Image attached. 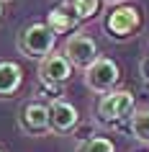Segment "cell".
Here are the masks:
<instances>
[{
	"mask_svg": "<svg viewBox=\"0 0 149 152\" xmlns=\"http://www.w3.org/2000/svg\"><path fill=\"white\" fill-rule=\"evenodd\" d=\"M18 52L23 57H28V59H44L47 54H52L57 47V34L49 28L47 23H41V21H36V23H28L26 28H21V34H18Z\"/></svg>",
	"mask_w": 149,
	"mask_h": 152,
	"instance_id": "1",
	"label": "cell"
},
{
	"mask_svg": "<svg viewBox=\"0 0 149 152\" xmlns=\"http://www.w3.org/2000/svg\"><path fill=\"white\" fill-rule=\"evenodd\" d=\"M136 111V101H134L131 90H110L105 96L98 98L95 103V116L103 124H121L124 119H131V113Z\"/></svg>",
	"mask_w": 149,
	"mask_h": 152,
	"instance_id": "2",
	"label": "cell"
},
{
	"mask_svg": "<svg viewBox=\"0 0 149 152\" xmlns=\"http://www.w3.org/2000/svg\"><path fill=\"white\" fill-rule=\"evenodd\" d=\"M118 77H121V70L118 64L110 59V57H98L90 67L85 70V85L87 90H93L98 96H105L116 88Z\"/></svg>",
	"mask_w": 149,
	"mask_h": 152,
	"instance_id": "3",
	"label": "cell"
},
{
	"mask_svg": "<svg viewBox=\"0 0 149 152\" xmlns=\"http://www.w3.org/2000/svg\"><path fill=\"white\" fill-rule=\"evenodd\" d=\"M62 54L67 57V62H70L72 67H80V70H87V67L100 57V54H98V44H95V39L90 36V34H82V31L67 36Z\"/></svg>",
	"mask_w": 149,
	"mask_h": 152,
	"instance_id": "4",
	"label": "cell"
},
{
	"mask_svg": "<svg viewBox=\"0 0 149 152\" xmlns=\"http://www.w3.org/2000/svg\"><path fill=\"white\" fill-rule=\"evenodd\" d=\"M139 26H141V16H139V10L134 8V5H118V8H113L108 13V18H105V31H108V36H113V39L134 36Z\"/></svg>",
	"mask_w": 149,
	"mask_h": 152,
	"instance_id": "5",
	"label": "cell"
},
{
	"mask_svg": "<svg viewBox=\"0 0 149 152\" xmlns=\"http://www.w3.org/2000/svg\"><path fill=\"white\" fill-rule=\"evenodd\" d=\"M72 77V64L67 62V57L62 52H52L39 62V80L44 85H52V88H59Z\"/></svg>",
	"mask_w": 149,
	"mask_h": 152,
	"instance_id": "6",
	"label": "cell"
},
{
	"mask_svg": "<svg viewBox=\"0 0 149 152\" xmlns=\"http://www.w3.org/2000/svg\"><path fill=\"white\" fill-rule=\"evenodd\" d=\"M18 124H21V132L28 137H44L49 134V106L39 103V101H31L21 108V116H18Z\"/></svg>",
	"mask_w": 149,
	"mask_h": 152,
	"instance_id": "7",
	"label": "cell"
},
{
	"mask_svg": "<svg viewBox=\"0 0 149 152\" xmlns=\"http://www.w3.org/2000/svg\"><path fill=\"white\" fill-rule=\"evenodd\" d=\"M77 124H80V113L70 101L54 98L49 103V129L54 134H70L77 129Z\"/></svg>",
	"mask_w": 149,
	"mask_h": 152,
	"instance_id": "8",
	"label": "cell"
},
{
	"mask_svg": "<svg viewBox=\"0 0 149 152\" xmlns=\"http://www.w3.org/2000/svg\"><path fill=\"white\" fill-rule=\"evenodd\" d=\"M23 83V70L10 59H0V98L16 96Z\"/></svg>",
	"mask_w": 149,
	"mask_h": 152,
	"instance_id": "9",
	"label": "cell"
},
{
	"mask_svg": "<svg viewBox=\"0 0 149 152\" xmlns=\"http://www.w3.org/2000/svg\"><path fill=\"white\" fill-rule=\"evenodd\" d=\"M77 16L72 13L70 8V3H64L62 8H54V10H49V16H47V26L52 28L54 34H70L77 28Z\"/></svg>",
	"mask_w": 149,
	"mask_h": 152,
	"instance_id": "10",
	"label": "cell"
},
{
	"mask_svg": "<svg viewBox=\"0 0 149 152\" xmlns=\"http://www.w3.org/2000/svg\"><path fill=\"white\" fill-rule=\"evenodd\" d=\"M129 129H131L134 139L149 144V108H136L131 113V126Z\"/></svg>",
	"mask_w": 149,
	"mask_h": 152,
	"instance_id": "11",
	"label": "cell"
},
{
	"mask_svg": "<svg viewBox=\"0 0 149 152\" xmlns=\"http://www.w3.org/2000/svg\"><path fill=\"white\" fill-rule=\"evenodd\" d=\"M75 152H116V144L108 137H90L85 142H77Z\"/></svg>",
	"mask_w": 149,
	"mask_h": 152,
	"instance_id": "12",
	"label": "cell"
},
{
	"mask_svg": "<svg viewBox=\"0 0 149 152\" xmlns=\"http://www.w3.org/2000/svg\"><path fill=\"white\" fill-rule=\"evenodd\" d=\"M72 13L77 16V21H87V18H93L100 8V0H72Z\"/></svg>",
	"mask_w": 149,
	"mask_h": 152,
	"instance_id": "13",
	"label": "cell"
},
{
	"mask_svg": "<svg viewBox=\"0 0 149 152\" xmlns=\"http://www.w3.org/2000/svg\"><path fill=\"white\" fill-rule=\"evenodd\" d=\"M139 70H141V77H144V80L149 83V57H144V59H141Z\"/></svg>",
	"mask_w": 149,
	"mask_h": 152,
	"instance_id": "14",
	"label": "cell"
},
{
	"mask_svg": "<svg viewBox=\"0 0 149 152\" xmlns=\"http://www.w3.org/2000/svg\"><path fill=\"white\" fill-rule=\"evenodd\" d=\"M0 16H3V3H0Z\"/></svg>",
	"mask_w": 149,
	"mask_h": 152,
	"instance_id": "15",
	"label": "cell"
},
{
	"mask_svg": "<svg viewBox=\"0 0 149 152\" xmlns=\"http://www.w3.org/2000/svg\"><path fill=\"white\" fill-rule=\"evenodd\" d=\"M0 3H8V0H0Z\"/></svg>",
	"mask_w": 149,
	"mask_h": 152,
	"instance_id": "16",
	"label": "cell"
},
{
	"mask_svg": "<svg viewBox=\"0 0 149 152\" xmlns=\"http://www.w3.org/2000/svg\"><path fill=\"white\" fill-rule=\"evenodd\" d=\"M108 3H116V0H108Z\"/></svg>",
	"mask_w": 149,
	"mask_h": 152,
	"instance_id": "17",
	"label": "cell"
},
{
	"mask_svg": "<svg viewBox=\"0 0 149 152\" xmlns=\"http://www.w3.org/2000/svg\"><path fill=\"white\" fill-rule=\"evenodd\" d=\"M0 152H3V150H0Z\"/></svg>",
	"mask_w": 149,
	"mask_h": 152,
	"instance_id": "18",
	"label": "cell"
}]
</instances>
